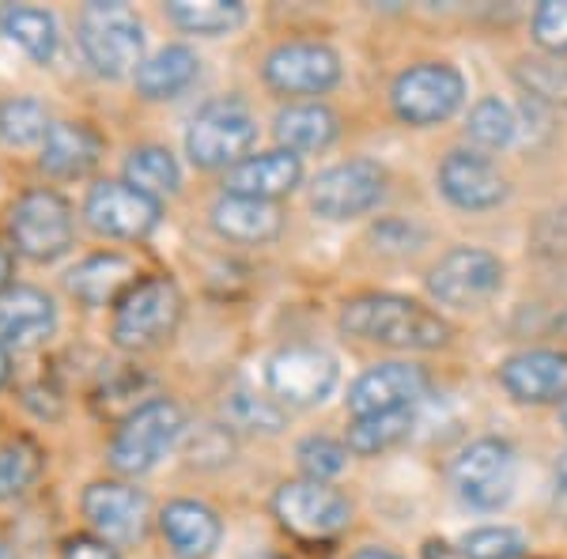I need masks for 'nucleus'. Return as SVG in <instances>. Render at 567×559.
<instances>
[{
    "mask_svg": "<svg viewBox=\"0 0 567 559\" xmlns=\"http://www.w3.org/2000/svg\"><path fill=\"white\" fill-rule=\"evenodd\" d=\"M341 329L349 337L386 348H413V352H432L451 341V325L427 310L424 302L405 296H360L344 302Z\"/></svg>",
    "mask_w": 567,
    "mask_h": 559,
    "instance_id": "obj_1",
    "label": "nucleus"
},
{
    "mask_svg": "<svg viewBox=\"0 0 567 559\" xmlns=\"http://www.w3.org/2000/svg\"><path fill=\"white\" fill-rule=\"evenodd\" d=\"M80 53L99 76H125L144 65V23L122 0H91L76 20Z\"/></svg>",
    "mask_w": 567,
    "mask_h": 559,
    "instance_id": "obj_2",
    "label": "nucleus"
},
{
    "mask_svg": "<svg viewBox=\"0 0 567 559\" xmlns=\"http://www.w3.org/2000/svg\"><path fill=\"white\" fill-rule=\"evenodd\" d=\"M258 144V117L243 99H213L194 114L186 130V155L200 170L239 167L250 159V148Z\"/></svg>",
    "mask_w": 567,
    "mask_h": 559,
    "instance_id": "obj_3",
    "label": "nucleus"
},
{
    "mask_svg": "<svg viewBox=\"0 0 567 559\" xmlns=\"http://www.w3.org/2000/svg\"><path fill=\"white\" fill-rule=\"evenodd\" d=\"M182 431H186V416L171 397L141 401V408H133L110 438V465L125 476L152 473L175 451Z\"/></svg>",
    "mask_w": 567,
    "mask_h": 559,
    "instance_id": "obj_4",
    "label": "nucleus"
},
{
    "mask_svg": "<svg viewBox=\"0 0 567 559\" xmlns=\"http://www.w3.org/2000/svg\"><path fill=\"white\" fill-rule=\"evenodd\" d=\"M182 291L171 277H144L130 288V296L114 307V337L117 348L125 352H148L159 348L182 322Z\"/></svg>",
    "mask_w": 567,
    "mask_h": 559,
    "instance_id": "obj_5",
    "label": "nucleus"
},
{
    "mask_svg": "<svg viewBox=\"0 0 567 559\" xmlns=\"http://www.w3.org/2000/svg\"><path fill=\"white\" fill-rule=\"evenodd\" d=\"M12 246L31 261H58L76 238V216L58 189H27L8 216Z\"/></svg>",
    "mask_w": 567,
    "mask_h": 559,
    "instance_id": "obj_6",
    "label": "nucleus"
},
{
    "mask_svg": "<svg viewBox=\"0 0 567 559\" xmlns=\"http://www.w3.org/2000/svg\"><path fill=\"white\" fill-rule=\"evenodd\" d=\"M337 360L315 344H288L265 363V386L288 408H315L337 390Z\"/></svg>",
    "mask_w": 567,
    "mask_h": 559,
    "instance_id": "obj_7",
    "label": "nucleus"
},
{
    "mask_svg": "<svg viewBox=\"0 0 567 559\" xmlns=\"http://www.w3.org/2000/svg\"><path fill=\"white\" fill-rule=\"evenodd\" d=\"M393 114L405 125H439L462 106L465 80L446 61H420L393 80Z\"/></svg>",
    "mask_w": 567,
    "mask_h": 559,
    "instance_id": "obj_8",
    "label": "nucleus"
},
{
    "mask_svg": "<svg viewBox=\"0 0 567 559\" xmlns=\"http://www.w3.org/2000/svg\"><path fill=\"white\" fill-rule=\"evenodd\" d=\"M272 515L291 537L329 540L349 526L352 507L341 491L322 480H288L272 495Z\"/></svg>",
    "mask_w": 567,
    "mask_h": 559,
    "instance_id": "obj_9",
    "label": "nucleus"
},
{
    "mask_svg": "<svg viewBox=\"0 0 567 559\" xmlns=\"http://www.w3.org/2000/svg\"><path fill=\"white\" fill-rule=\"evenodd\" d=\"M515 480L518 457L515 446L503 438H477L454 462V488L477 510H499L515 491Z\"/></svg>",
    "mask_w": 567,
    "mask_h": 559,
    "instance_id": "obj_10",
    "label": "nucleus"
},
{
    "mask_svg": "<svg viewBox=\"0 0 567 559\" xmlns=\"http://www.w3.org/2000/svg\"><path fill=\"white\" fill-rule=\"evenodd\" d=\"M84 216L99 235L136 242V238H148L159 227L163 205L155 197L141 194L136 186H130L125 178H106L87 189Z\"/></svg>",
    "mask_w": 567,
    "mask_h": 559,
    "instance_id": "obj_11",
    "label": "nucleus"
},
{
    "mask_svg": "<svg viewBox=\"0 0 567 559\" xmlns=\"http://www.w3.org/2000/svg\"><path fill=\"white\" fill-rule=\"evenodd\" d=\"M427 288H432V296L443 307H481V302H488L503 288V261L496 253L477 250V246H458V250H451L446 258L435 261Z\"/></svg>",
    "mask_w": 567,
    "mask_h": 559,
    "instance_id": "obj_12",
    "label": "nucleus"
},
{
    "mask_svg": "<svg viewBox=\"0 0 567 559\" xmlns=\"http://www.w3.org/2000/svg\"><path fill=\"white\" fill-rule=\"evenodd\" d=\"M386 194V170L371 159H349L322 170L310 186V208L326 219H355Z\"/></svg>",
    "mask_w": 567,
    "mask_h": 559,
    "instance_id": "obj_13",
    "label": "nucleus"
},
{
    "mask_svg": "<svg viewBox=\"0 0 567 559\" xmlns=\"http://www.w3.org/2000/svg\"><path fill=\"white\" fill-rule=\"evenodd\" d=\"M265 84L280 95H326L341 84V58L326 42H284L265 58Z\"/></svg>",
    "mask_w": 567,
    "mask_h": 559,
    "instance_id": "obj_14",
    "label": "nucleus"
},
{
    "mask_svg": "<svg viewBox=\"0 0 567 559\" xmlns=\"http://www.w3.org/2000/svg\"><path fill=\"white\" fill-rule=\"evenodd\" d=\"M84 518L110 545H136L148 529V495L122 480H95L84 491Z\"/></svg>",
    "mask_w": 567,
    "mask_h": 559,
    "instance_id": "obj_15",
    "label": "nucleus"
},
{
    "mask_svg": "<svg viewBox=\"0 0 567 559\" xmlns=\"http://www.w3.org/2000/svg\"><path fill=\"white\" fill-rule=\"evenodd\" d=\"M427 393V371L416 363H379L355 379L349 390V412L355 416H382V412H413Z\"/></svg>",
    "mask_w": 567,
    "mask_h": 559,
    "instance_id": "obj_16",
    "label": "nucleus"
},
{
    "mask_svg": "<svg viewBox=\"0 0 567 559\" xmlns=\"http://www.w3.org/2000/svg\"><path fill=\"white\" fill-rule=\"evenodd\" d=\"M439 189L454 208L465 213H488L507 197V182L477 152H451L439 167Z\"/></svg>",
    "mask_w": 567,
    "mask_h": 559,
    "instance_id": "obj_17",
    "label": "nucleus"
},
{
    "mask_svg": "<svg viewBox=\"0 0 567 559\" xmlns=\"http://www.w3.org/2000/svg\"><path fill=\"white\" fill-rule=\"evenodd\" d=\"M499 382L523 405H553L567 401V352H518L499 366Z\"/></svg>",
    "mask_w": 567,
    "mask_h": 559,
    "instance_id": "obj_18",
    "label": "nucleus"
},
{
    "mask_svg": "<svg viewBox=\"0 0 567 559\" xmlns=\"http://www.w3.org/2000/svg\"><path fill=\"white\" fill-rule=\"evenodd\" d=\"M159 534L178 559H208L224 540V521L208 503L175 499L159 510Z\"/></svg>",
    "mask_w": 567,
    "mask_h": 559,
    "instance_id": "obj_19",
    "label": "nucleus"
},
{
    "mask_svg": "<svg viewBox=\"0 0 567 559\" xmlns=\"http://www.w3.org/2000/svg\"><path fill=\"white\" fill-rule=\"evenodd\" d=\"M58 329V302L42 288H8L0 296V344L31 348Z\"/></svg>",
    "mask_w": 567,
    "mask_h": 559,
    "instance_id": "obj_20",
    "label": "nucleus"
},
{
    "mask_svg": "<svg viewBox=\"0 0 567 559\" xmlns=\"http://www.w3.org/2000/svg\"><path fill=\"white\" fill-rule=\"evenodd\" d=\"M303 182V159L296 152H258L243 159L239 167L227 170V194L254 197V200H277Z\"/></svg>",
    "mask_w": 567,
    "mask_h": 559,
    "instance_id": "obj_21",
    "label": "nucleus"
},
{
    "mask_svg": "<svg viewBox=\"0 0 567 559\" xmlns=\"http://www.w3.org/2000/svg\"><path fill=\"white\" fill-rule=\"evenodd\" d=\"M213 227L219 238L239 246L272 242L284 231V216L272 200H254L239 194H224L213 205Z\"/></svg>",
    "mask_w": 567,
    "mask_h": 559,
    "instance_id": "obj_22",
    "label": "nucleus"
},
{
    "mask_svg": "<svg viewBox=\"0 0 567 559\" xmlns=\"http://www.w3.org/2000/svg\"><path fill=\"white\" fill-rule=\"evenodd\" d=\"M136 283V269L125 253H95L69 272V291L84 307H117Z\"/></svg>",
    "mask_w": 567,
    "mask_h": 559,
    "instance_id": "obj_23",
    "label": "nucleus"
},
{
    "mask_svg": "<svg viewBox=\"0 0 567 559\" xmlns=\"http://www.w3.org/2000/svg\"><path fill=\"white\" fill-rule=\"evenodd\" d=\"M103 159V136L84 122H58L42 144V170L53 178H84Z\"/></svg>",
    "mask_w": 567,
    "mask_h": 559,
    "instance_id": "obj_24",
    "label": "nucleus"
},
{
    "mask_svg": "<svg viewBox=\"0 0 567 559\" xmlns=\"http://www.w3.org/2000/svg\"><path fill=\"white\" fill-rule=\"evenodd\" d=\"M200 76V61L189 45H163L159 53L144 58V65L133 72L136 95L148 103H163V99H178L186 87H194Z\"/></svg>",
    "mask_w": 567,
    "mask_h": 559,
    "instance_id": "obj_25",
    "label": "nucleus"
},
{
    "mask_svg": "<svg viewBox=\"0 0 567 559\" xmlns=\"http://www.w3.org/2000/svg\"><path fill=\"white\" fill-rule=\"evenodd\" d=\"M341 133L337 114L322 103H296L277 114V141L284 152H326Z\"/></svg>",
    "mask_w": 567,
    "mask_h": 559,
    "instance_id": "obj_26",
    "label": "nucleus"
},
{
    "mask_svg": "<svg viewBox=\"0 0 567 559\" xmlns=\"http://www.w3.org/2000/svg\"><path fill=\"white\" fill-rule=\"evenodd\" d=\"M4 34L20 45L27 58L39 61V65H50L53 53H58V42H61L53 12L34 8V4H8L4 8Z\"/></svg>",
    "mask_w": 567,
    "mask_h": 559,
    "instance_id": "obj_27",
    "label": "nucleus"
},
{
    "mask_svg": "<svg viewBox=\"0 0 567 559\" xmlns=\"http://www.w3.org/2000/svg\"><path fill=\"white\" fill-rule=\"evenodd\" d=\"M167 15L182 31L219 39V34H231L246 23V4L243 0H171Z\"/></svg>",
    "mask_w": 567,
    "mask_h": 559,
    "instance_id": "obj_28",
    "label": "nucleus"
},
{
    "mask_svg": "<svg viewBox=\"0 0 567 559\" xmlns=\"http://www.w3.org/2000/svg\"><path fill=\"white\" fill-rule=\"evenodd\" d=\"M125 182L141 189V194L155 197V200L171 197V194H178V186H182L178 159L167 148H159V144L133 148L130 159H125Z\"/></svg>",
    "mask_w": 567,
    "mask_h": 559,
    "instance_id": "obj_29",
    "label": "nucleus"
},
{
    "mask_svg": "<svg viewBox=\"0 0 567 559\" xmlns=\"http://www.w3.org/2000/svg\"><path fill=\"white\" fill-rule=\"evenodd\" d=\"M50 110L31 95H8L0 99V144L8 148H31L45 144L50 136Z\"/></svg>",
    "mask_w": 567,
    "mask_h": 559,
    "instance_id": "obj_30",
    "label": "nucleus"
},
{
    "mask_svg": "<svg viewBox=\"0 0 567 559\" xmlns=\"http://www.w3.org/2000/svg\"><path fill=\"white\" fill-rule=\"evenodd\" d=\"M45 457L31 438H0V503L20 499L39 484Z\"/></svg>",
    "mask_w": 567,
    "mask_h": 559,
    "instance_id": "obj_31",
    "label": "nucleus"
},
{
    "mask_svg": "<svg viewBox=\"0 0 567 559\" xmlns=\"http://www.w3.org/2000/svg\"><path fill=\"white\" fill-rule=\"evenodd\" d=\"M413 431V412H382V416H355L349 427V451L360 457L393 451Z\"/></svg>",
    "mask_w": 567,
    "mask_h": 559,
    "instance_id": "obj_32",
    "label": "nucleus"
},
{
    "mask_svg": "<svg viewBox=\"0 0 567 559\" xmlns=\"http://www.w3.org/2000/svg\"><path fill=\"white\" fill-rule=\"evenodd\" d=\"M465 133H470L473 144H481V148H488V152L507 148L518 133L515 110H511L507 103H499V99H481V103L470 110V125H465Z\"/></svg>",
    "mask_w": 567,
    "mask_h": 559,
    "instance_id": "obj_33",
    "label": "nucleus"
},
{
    "mask_svg": "<svg viewBox=\"0 0 567 559\" xmlns=\"http://www.w3.org/2000/svg\"><path fill=\"white\" fill-rule=\"evenodd\" d=\"M518 84L534 103H567V61L564 58H526L515 69Z\"/></svg>",
    "mask_w": 567,
    "mask_h": 559,
    "instance_id": "obj_34",
    "label": "nucleus"
},
{
    "mask_svg": "<svg viewBox=\"0 0 567 559\" xmlns=\"http://www.w3.org/2000/svg\"><path fill=\"white\" fill-rule=\"evenodd\" d=\"M526 537L511 526H484L462 537L465 559H523Z\"/></svg>",
    "mask_w": 567,
    "mask_h": 559,
    "instance_id": "obj_35",
    "label": "nucleus"
},
{
    "mask_svg": "<svg viewBox=\"0 0 567 559\" xmlns=\"http://www.w3.org/2000/svg\"><path fill=\"white\" fill-rule=\"evenodd\" d=\"M299 469L307 473V480H329V476H337L344 469V462H349V446L337 443V438L329 435H310L299 443Z\"/></svg>",
    "mask_w": 567,
    "mask_h": 559,
    "instance_id": "obj_36",
    "label": "nucleus"
},
{
    "mask_svg": "<svg viewBox=\"0 0 567 559\" xmlns=\"http://www.w3.org/2000/svg\"><path fill=\"white\" fill-rule=\"evenodd\" d=\"M227 420H231L235 427H246V431H280L284 424V412L272 397H258V393H231L227 397Z\"/></svg>",
    "mask_w": 567,
    "mask_h": 559,
    "instance_id": "obj_37",
    "label": "nucleus"
},
{
    "mask_svg": "<svg viewBox=\"0 0 567 559\" xmlns=\"http://www.w3.org/2000/svg\"><path fill=\"white\" fill-rule=\"evenodd\" d=\"M534 39L548 53H567V0H545L534 12Z\"/></svg>",
    "mask_w": 567,
    "mask_h": 559,
    "instance_id": "obj_38",
    "label": "nucleus"
},
{
    "mask_svg": "<svg viewBox=\"0 0 567 559\" xmlns=\"http://www.w3.org/2000/svg\"><path fill=\"white\" fill-rule=\"evenodd\" d=\"M61 559H117V552H114V545H110V540L95 537V534H80V537H72L65 545Z\"/></svg>",
    "mask_w": 567,
    "mask_h": 559,
    "instance_id": "obj_39",
    "label": "nucleus"
},
{
    "mask_svg": "<svg viewBox=\"0 0 567 559\" xmlns=\"http://www.w3.org/2000/svg\"><path fill=\"white\" fill-rule=\"evenodd\" d=\"M12 272H16V258L0 246V296L12 288Z\"/></svg>",
    "mask_w": 567,
    "mask_h": 559,
    "instance_id": "obj_40",
    "label": "nucleus"
},
{
    "mask_svg": "<svg viewBox=\"0 0 567 559\" xmlns=\"http://www.w3.org/2000/svg\"><path fill=\"white\" fill-rule=\"evenodd\" d=\"M352 559H401V556H393V552H386V548H360Z\"/></svg>",
    "mask_w": 567,
    "mask_h": 559,
    "instance_id": "obj_41",
    "label": "nucleus"
},
{
    "mask_svg": "<svg viewBox=\"0 0 567 559\" xmlns=\"http://www.w3.org/2000/svg\"><path fill=\"white\" fill-rule=\"evenodd\" d=\"M8 379H12V355H8V348L0 344V386H4Z\"/></svg>",
    "mask_w": 567,
    "mask_h": 559,
    "instance_id": "obj_42",
    "label": "nucleus"
},
{
    "mask_svg": "<svg viewBox=\"0 0 567 559\" xmlns=\"http://www.w3.org/2000/svg\"><path fill=\"white\" fill-rule=\"evenodd\" d=\"M556 484H560L564 499H567V454L560 457V465H556Z\"/></svg>",
    "mask_w": 567,
    "mask_h": 559,
    "instance_id": "obj_43",
    "label": "nucleus"
},
{
    "mask_svg": "<svg viewBox=\"0 0 567 559\" xmlns=\"http://www.w3.org/2000/svg\"><path fill=\"white\" fill-rule=\"evenodd\" d=\"M0 559H16V552H12V545H8L4 537H0Z\"/></svg>",
    "mask_w": 567,
    "mask_h": 559,
    "instance_id": "obj_44",
    "label": "nucleus"
},
{
    "mask_svg": "<svg viewBox=\"0 0 567 559\" xmlns=\"http://www.w3.org/2000/svg\"><path fill=\"white\" fill-rule=\"evenodd\" d=\"M556 333H560V337H567V314H560V318H556Z\"/></svg>",
    "mask_w": 567,
    "mask_h": 559,
    "instance_id": "obj_45",
    "label": "nucleus"
},
{
    "mask_svg": "<svg viewBox=\"0 0 567 559\" xmlns=\"http://www.w3.org/2000/svg\"><path fill=\"white\" fill-rule=\"evenodd\" d=\"M246 559H277V556H269V552H254V556H246Z\"/></svg>",
    "mask_w": 567,
    "mask_h": 559,
    "instance_id": "obj_46",
    "label": "nucleus"
},
{
    "mask_svg": "<svg viewBox=\"0 0 567 559\" xmlns=\"http://www.w3.org/2000/svg\"><path fill=\"white\" fill-rule=\"evenodd\" d=\"M560 420H564V427H567V401H564V405H560Z\"/></svg>",
    "mask_w": 567,
    "mask_h": 559,
    "instance_id": "obj_47",
    "label": "nucleus"
},
{
    "mask_svg": "<svg viewBox=\"0 0 567 559\" xmlns=\"http://www.w3.org/2000/svg\"><path fill=\"white\" fill-rule=\"evenodd\" d=\"M0 34H4V4H0Z\"/></svg>",
    "mask_w": 567,
    "mask_h": 559,
    "instance_id": "obj_48",
    "label": "nucleus"
}]
</instances>
